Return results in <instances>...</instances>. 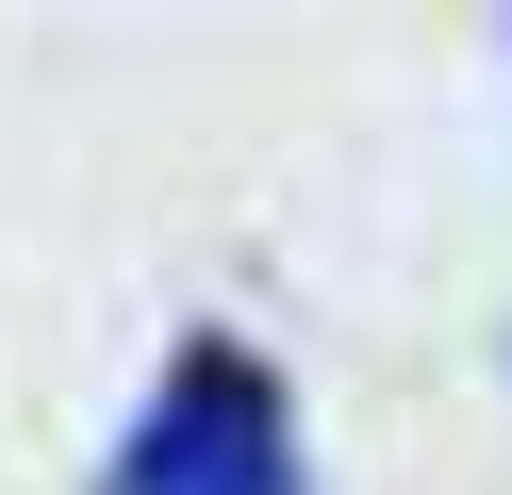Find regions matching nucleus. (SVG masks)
I'll return each instance as SVG.
<instances>
[{
  "instance_id": "1",
  "label": "nucleus",
  "mask_w": 512,
  "mask_h": 495,
  "mask_svg": "<svg viewBox=\"0 0 512 495\" xmlns=\"http://www.w3.org/2000/svg\"><path fill=\"white\" fill-rule=\"evenodd\" d=\"M116 495H298V429L248 347H182L149 429L116 446Z\"/></svg>"
}]
</instances>
